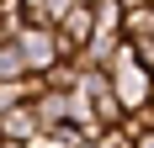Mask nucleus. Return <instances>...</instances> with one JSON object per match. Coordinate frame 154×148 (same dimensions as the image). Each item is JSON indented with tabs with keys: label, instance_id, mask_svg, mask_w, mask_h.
<instances>
[{
	"label": "nucleus",
	"instance_id": "8",
	"mask_svg": "<svg viewBox=\"0 0 154 148\" xmlns=\"http://www.w3.org/2000/svg\"><path fill=\"white\" fill-rule=\"evenodd\" d=\"M27 148H59V143H48V138H37V143H27Z\"/></svg>",
	"mask_w": 154,
	"mask_h": 148
},
{
	"label": "nucleus",
	"instance_id": "6",
	"mask_svg": "<svg viewBox=\"0 0 154 148\" xmlns=\"http://www.w3.org/2000/svg\"><path fill=\"white\" fill-rule=\"evenodd\" d=\"M128 48H133L138 69H149V74H154V37H143V43H128Z\"/></svg>",
	"mask_w": 154,
	"mask_h": 148
},
{
	"label": "nucleus",
	"instance_id": "2",
	"mask_svg": "<svg viewBox=\"0 0 154 148\" xmlns=\"http://www.w3.org/2000/svg\"><path fill=\"white\" fill-rule=\"evenodd\" d=\"M11 48H16V58H21L27 74H48L53 64H64L59 58V43H53V27H37V21H27V27L16 32Z\"/></svg>",
	"mask_w": 154,
	"mask_h": 148
},
{
	"label": "nucleus",
	"instance_id": "11",
	"mask_svg": "<svg viewBox=\"0 0 154 148\" xmlns=\"http://www.w3.org/2000/svg\"><path fill=\"white\" fill-rule=\"evenodd\" d=\"M0 148H5V143H0Z\"/></svg>",
	"mask_w": 154,
	"mask_h": 148
},
{
	"label": "nucleus",
	"instance_id": "3",
	"mask_svg": "<svg viewBox=\"0 0 154 148\" xmlns=\"http://www.w3.org/2000/svg\"><path fill=\"white\" fill-rule=\"evenodd\" d=\"M43 138V122H37V106L21 101V106H5L0 111V143H11V148H27Z\"/></svg>",
	"mask_w": 154,
	"mask_h": 148
},
{
	"label": "nucleus",
	"instance_id": "4",
	"mask_svg": "<svg viewBox=\"0 0 154 148\" xmlns=\"http://www.w3.org/2000/svg\"><path fill=\"white\" fill-rule=\"evenodd\" d=\"M117 32H122V43H143V37H154V5H128L122 21H117Z\"/></svg>",
	"mask_w": 154,
	"mask_h": 148
},
{
	"label": "nucleus",
	"instance_id": "7",
	"mask_svg": "<svg viewBox=\"0 0 154 148\" xmlns=\"http://www.w3.org/2000/svg\"><path fill=\"white\" fill-rule=\"evenodd\" d=\"M133 148H154V127H149V132H138V138H133Z\"/></svg>",
	"mask_w": 154,
	"mask_h": 148
},
{
	"label": "nucleus",
	"instance_id": "9",
	"mask_svg": "<svg viewBox=\"0 0 154 148\" xmlns=\"http://www.w3.org/2000/svg\"><path fill=\"white\" fill-rule=\"evenodd\" d=\"M149 117H154V101H149Z\"/></svg>",
	"mask_w": 154,
	"mask_h": 148
},
{
	"label": "nucleus",
	"instance_id": "1",
	"mask_svg": "<svg viewBox=\"0 0 154 148\" xmlns=\"http://www.w3.org/2000/svg\"><path fill=\"white\" fill-rule=\"evenodd\" d=\"M106 79H112V95H117V106L122 111H143V106L154 101V74L138 69V58H133V48H117L106 64Z\"/></svg>",
	"mask_w": 154,
	"mask_h": 148
},
{
	"label": "nucleus",
	"instance_id": "5",
	"mask_svg": "<svg viewBox=\"0 0 154 148\" xmlns=\"http://www.w3.org/2000/svg\"><path fill=\"white\" fill-rule=\"evenodd\" d=\"M80 74H85L80 64H53L48 74H37V85H43V90H64V95H75V90H80Z\"/></svg>",
	"mask_w": 154,
	"mask_h": 148
},
{
	"label": "nucleus",
	"instance_id": "10",
	"mask_svg": "<svg viewBox=\"0 0 154 148\" xmlns=\"http://www.w3.org/2000/svg\"><path fill=\"white\" fill-rule=\"evenodd\" d=\"M143 5H154V0H143Z\"/></svg>",
	"mask_w": 154,
	"mask_h": 148
}]
</instances>
